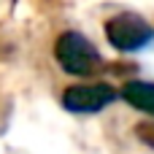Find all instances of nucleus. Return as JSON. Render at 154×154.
<instances>
[{
	"label": "nucleus",
	"mask_w": 154,
	"mask_h": 154,
	"mask_svg": "<svg viewBox=\"0 0 154 154\" xmlns=\"http://www.w3.org/2000/svg\"><path fill=\"white\" fill-rule=\"evenodd\" d=\"M54 57L68 76H92L103 65L97 49L76 30H65L54 43Z\"/></svg>",
	"instance_id": "1"
},
{
	"label": "nucleus",
	"mask_w": 154,
	"mask_h": 154,
	"mask_svg": "<svg viewBox=\"0 0 154 154\" xmlns=\"http://www.w3.org/2000/svg\"><path fill=\"white\" fill-rule=\"evenodd\" d=\"M106 38L116 51H138L154 41V27L138 14H116L106 22Z\"/></svg>",
	"instance_id": "2"
},
{
	"label": "nucleus",
	"mask_w": 154,
	"mask_h": 154,
	"mask_svg": "<svg viewBox=\"0 0 154 154\" xmlns=\"http://www.w3.org/2000/svg\"><path fill=\"white\" fill-rule=\"evenodd\" d=\"M122 92H116L111 84H79L65 89L62 106L70 114H97L106 106H111Z\"/></svg>",
	"instance_id": "3"
},
{
	"label": "nucleus",
	"mask_w": 154,
	"mask_h": 154,
	"mask_svg": "<svg viewBox=\"0 0 154 154\" xmlns=\"http://www.w3.org/2000/svg\"><path fill=\"white\" fill-rule=\"evenodd\" d=\"M122 97L133 108L146 111V114H154V84L152 81H127L122 87Z\"/></svg>",
	"instance_id": "4"
},
{
	"label": "nucleus",
	"mask_w": 154,
	"mask_h": 154,
	"mask_svg": "<svg viewBox=\"0 0 154 154\" xmlns=\"http://www.w3.org/2000/svg\"><path fill=\"white\" fill-rule=\"evenodd\" d=\"M135 135H138L146 146H154V125H149V122L138 125V127H135Z\"/></svg>",
	"instance_id": "5"
}]
</instances>
